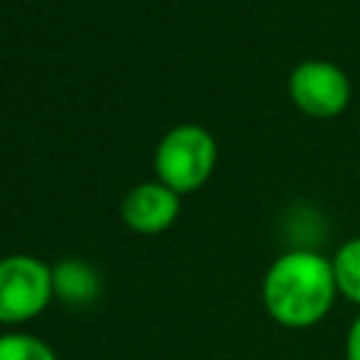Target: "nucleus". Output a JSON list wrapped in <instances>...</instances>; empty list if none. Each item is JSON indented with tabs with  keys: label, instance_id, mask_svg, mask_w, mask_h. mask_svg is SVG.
Here are the masks:
<instances>
[{
	"label": "nucleus",
	"instance_id": "f257e3e1",
	"mask_svg": "<svg viewBox=\"0 0 360 360\" xmlns=\"http://www.w3.org/2000/svg\"><path fill=\"white\" fill-rule=\"evenodd\" d=\"M338 298L332 259L315 250H287L264 273L262 304L267 315L287 329H307L323 321Z\"/></svg>",
	"mask_w": 360,
	"mask_h": 360
},
{
	"label": "nucleus",
	"instance_id": "0eeeda50",
	"mask_svg": "<svg viewBox=\"0 0 360 360\" xmlns=\"http://www.w3.org/2000/svg\"><path fill=\"white\" fill-rule=\"evenodd\" d=\"M332 270H335V281H338V295H343L360 307V236L346 239L335 250Z\"/></svg>",
	"mask_w": 360,
	"mask_h": 360
},
{
	"label": "nucleus",
	"instance_id": "39448f33",
	"mask_svg": "<svg viewBox=\"0 0 360 360\" xmlns=\"http://www.w3.org/2000/svg\"><path fill=\"white\" fill-rule=\"evenodd\" d=\"M180 214V194L160 180L141 183L127 191L121 202V219L135 233H163Z\"/></svg>",
	"mask_w": 360,
	"mask_h": 360
},
{
	"label": "nucleus",
	"instance_id": "20e7f679",
	"mask_svg": "<svg viewBox=\"0 0 360 360\" xmlns=\"http://www.w3.org/2000/svg\"><path fill=\"white\" fill-rule=\"evenodd\" d=\"M287 93L295 110L309 118L329 121L338 118L352 101V82L335 62L326 59H304L292 68L287 79Z\"/></svg>",
	"mask_w": 360,
	"mask_h": 360
},
{
	"label": "nucleus",
	"instance_id": "6e6552de",
	"mask_svg": "<svg viewBox=\"0 0 360 360\" xmlns=\"http://www.w3.org/2000/svg\"><path fill=\"white\" fill-rule=\"evenodd\" d=\"M0 360H56L53 349L25 332H6L0 335Z\"/></svg>",
	"mask_w": 360,
	"mask_h": 360
},
{
	"label": "nucleus",
	"instance_id": "1a4fd4ad",
	"mask_svg": "<svg viewBox=\"0 0 360 360\" xmlns=\"http://www.w3.org/2000/svg\"><path fill=\"white\" fill-rule=\"evenodd\" d=\"M346 360H360V312L349 326L346 335Z\"/></svg>",
	"mask_w": 360,
	"mask_h": 360
},
{
	"label": "nucleus",
	"instance_id": "423d86ee",
	"mask_svg": "<svg viewBox=\"0 0 360 360\" xmlns=\"http://www.w3.org/2000/svg\"><path fill=\"white\" fill-rule=\"evenodd\" d=\"M53 270V298L70 307H87L101 292V276L93 264L82 259H65Z\"/></svg>",
	"mask_w": 360,
	"mask_h": 360
},
{
	"label": "nucleus",
	"instance_id": "7ed1b4c3",
	"mask_svg": "<svg viewBox=\"0 0 360 360\" xmlns=\"http://www.w3.org/2000/svg\"><path fill=\"white\" fill-rule=\"evenodd\" d=\"M53 298V270L37 256L0 259V323H25Z\"/></svg>",
	"mask_w": 360,
	"mask_h": 360
},
{
	"label": "nucleus",
	"instance_id": "f03ea898",
	"mask_svg": "<svg viewBox=\"0 0 360 360\" xmlns=\"http://www.w3.org/2000/svg\"><path fill=\"white\" fill-rule=\"evenodd\" d=\"M217 166V141L200 124L172 127L155 149V174L177 194L197 191Z\"/></svg>",
	"mask_w": 360,
	"mask_h": 360
}]
</instances>
